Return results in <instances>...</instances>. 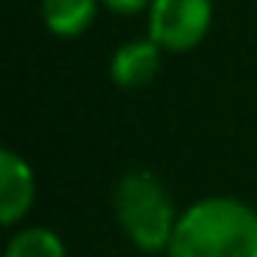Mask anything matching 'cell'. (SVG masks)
Instances as JSON below:
<instances>
[{
	"instance_id": "obj_5",
	"label": "cell",
	"mask_w": 257,
	"mask_h": 257,
	"mask_svg": "<svg viewBox=\"0 0 257 257\" xmlns=\"http://www.w3.org/2000/svg\"><path fill=\"white\" fill-rule=\"evenodd\" d=\"M164 58H167V52L149 34L124 40L109 55V79L121 91H140V88H146L158 79V73L164 67Z\"/></svg>"
},
{
	"instance_id": "obj_4",
	"label": "cell",
	"mask_w": 257,
	"mask_h": 257,
	"mask_svg": "<svg viewBox=\"0 0 257 257\" xmlns=\"http://www.w3.org/2000/svg\"><path fill=\"white\" fill-rule=\"evenodd\" d=\"M37 203V173L31 161L13 146L0 149V224L16 230Z\"/></svg>"
},
{
	"instance_id": "obj_2",
	"label": "cell",
	"mask_w": 257,
	"mask_h": 257,
	"mask_svg": "<svg viewBox=\"0 0 257 257\" xmlns=\"http://www.w3.org/2000/svg\"><path fill=\"white\" fill-rule=\"evenodd\" d=\"M112 215L121 236L143 254H167L179 215L167 182L152 170H127L112 188Z\"/></svg>"
},
{
	"instance_id": "obj_3",
	"label": "cell",
	"mask_w": 257,
	"mask_h": 257,
	"mask_svg": "<svg viewBox=\"0 0 257 257\" xmlns=\"http://www.w3.org/2000/svg\"><path fill=\"white\" fill-rule=\"evenodd\" d=\"M215 25V0H152L146 34L167 55L194 52Z\"/></svg>"
},
{
	"instance_id": "obj_8",
	"label": "cell",
	"mask_w": 257,
	"mask_h": 257,
	"mask_svg": "<svg viewBox=\"0 0 257 257\" xmlns=\"http://www.w3.org/2000/svg\"><path fill=\"white\" fill-rule=\"evenodd\" d=\"M103 10L115 13V16H124V19H134V16H146L152 0H100Z\"/></svg>"
},
{
	"instance_id": "obj_7",
	"label": "cell",
	"mask_w": 257,
	"mask_h": 257,
	"mask_svg": "<svg viewBox=\"0 0 257 257\" xmlns=\"http://www.w3.org/2000/svg\"><path fill=\"white\" fill-rule=\"evenodd\" d=\"M4 257H70L67 242L46 224H22L10 233Z\"/></svg>"
},
{
	"instance_id": "obj_6",
	"label": "cell",
	"mask_w": 257,
	"mask_h": 257,
	"mask_svg": "<svg viewBox=\"0 0 257 257\" xmlns=\"http://www.w3.org/2000/svg\"><path fill=\"white\" fill-rule=\"evenodd\" d=\"M100 0H40V22L58 40H79L100 16Z\"/></svg>"
},
{
	"instance_id": "obj_1",
	"label": "cell",
	"mask_w": 257,
	"mask_h": 257,
	"mask_svg": "<svg viewBox=\"0 0 257 257\" xmlns=\"http://www.w3.org/2000/svg\"><path fill=\"white\" fill-rule=\"evenodd\" d=\"M167 257H257V209L209 194L182 209Z\"/></svg>"
}]
</instances>
